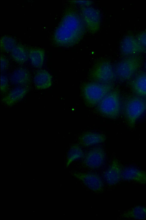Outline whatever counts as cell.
Wrapping results in <instances>:
<instances>
[{
  "instance_id": "1",
  "label": "cell",
  "mask_w": 146,
  "mask_h": 220,
  "mask_svg": "<svg viewBox=\"0 0 146 220\" xmlns=\"http://www.w3.org/2000/svg\"><path fill=\"white\" fill-rule=\"evenodd\" d=\"M85 25L78 14L73 10L68 11L56 29L53 37L55 43L61 46L74 45L81 39L85 32Z\"/></svg>"
},
{
  "instance_id": "2",
  "label": "cell",
  "mask_w": 146,
  "mask_h": 220,
  "mask_svg": "<svg viewBox=\"0 0 146 220\" xmlns=\"http://www.w3.org/2000/svg\"><path fill=\"white\" fill-rule=\"evenodd\" d=\"M146 110V98L137 95L126 98L123 105L124 115L128 126H135L136 120Z\"/></svg>"
},
{
  "instance_id": "3",
  "label": "cell",
  "mask_w": 146,
  "mask_h": 220,
  "mask_svg": "<svg viewBox=\"0 0 146 220\" xmlns=\"http://www.w3.org/2000/svg\"><path fill=\"white\" fill-rule=\"evenodd\" d=\"M112 83H88L84 85L83 93L86 102L90 106L98 104L113 89Z\"/></svg>"
},
{
  "instance_id": "4",
  "label": "cell",
  "mask_w": 146,
  "mask_h": 220,
  "mask_svg": "<svg viewBox=\"0 0 146 220\" xmlns=\"http://www.w3.org/2000/svg\"><path fill=\"white\" fill-rule=\"evenodd\" d=\"M141 64L142 59L140 56L134 55L130 56L117 64L114 70L116 76L121 81L129 80L140 68Z\"/></svg>"
},
{
  "instance_id": "5",
  "label": "cell",
  "mask_w": 146,
  "mask_h": 220,
  "mask_svg": "<svg viewBox=\"0 0 146 220\" xmlns=\"http://www.w3.org/2000/svg\"><path fill=\"white\" fill-rule=\"evenodd\" d=\"M98 104V110L102 115L112 118L117 117L120 110L119 90L113 89Z\"/></svg>"
},
{
  "instance_id": "6",
  "label": "cell",
  "mask_w": 146,
  "mask_h": 220,
  "mask_svg": "<svg viewBox=\"0 0 146 220\" xmlns=\"http://www.w3.org/2000/svg\"><path fill=\"white\" fill-rule=\"evenodd\" d=\"M91 77L98 82L112 83L115 79L116 75L110 63L102 60L97 63L92 69Z\"/></svg>"
},
{
  "instance_id": "7",
  "label": "cell",
  "mask_w": 146,
  "mask_h": 220,
  "mask_svg": "<svg viewBox=\"0 0 146 220\" xmlns=\"http://www.w3.org/2000/svg\"><path fill=\"white\" fill-rule=\"evenodd\" d=\"M82 18L85 25L91 33H95L99 29L100 16L99 12L90 7H83L81 9Z\"/></svg>"
},
{
  "instance_id": "8",
  "label": "cell",
  "mask_w": 146,
  "mask_h": 220,
  "mask_svg": "<svg viewBox=\"0 0 146 220\" xmlns=\"http://www.w3.org/2000/svg\"><path fill=\"white\" fill-rule=\"evenodd\" d=\"M122 54L125 55H132L146 50L137 38L132 35L126 36L123 40L121 46Z\"/></svg>"
},
{
  "instance_id": "9",
  "label": "cell",
  "mask_w": 146,
  "mask_h": 220,
  "mask_svg": "<svg viewBox=\"0 0 146 220\" xmlns=\"http://www.w3.org/2000/svg\"><path fill=\"white\" fill-rule=\"evenodd\" d=\"M73 175L91 190L99 192L102 190L103 187V183L101 179L97 175L82 173H75Z\"/></svg>"
},
{
  "instance_id": "10",
  "label": "cell",
  "mask_w": 146,
  "mask_h": 220,
  "mask_svg": "<svg viewBox=\"0 0 146 220\" xmlns=\"http://www.w3.org/2000/svg\"><path fill=\"white\" fill-rule=\"evenodd\" d=\"M105 158L104 150L100 148L93 149L86 155L84 164L86 167L92 169L97 168L101 166Z\"/></svg>"
},
{
  "instance_id": "11",
  "label": "cell",
  "mask_w": 146,
  "mask_h": 220,
  "mask_svg": "<svg viewBox=\"0 0 146 220\" xmlns=\"http://www.w3.org/2000/svg\"><path fill=\"white\" fill-rule=\"evenodd\" d=\"M129 85L135 95L146 98V72L137 74L131 81Z\"/></svg>"
},
{
  "instance_id": "12",
  "label": "cell",
  "mask_w": 146,
  "mask_h": 220,
  "mask_svg": "<svg viewBox=\"0 0 146 220\" xmlns=\"http://www.w3.org/2000/svg\"><path fill=\"white\" fill-rule=\"evenodd\" d=\"M10 79L14 85L19 86H28L31 82V77L27 69L20 68L16 69L11 74Z\"/></svg>"
},
{
  "instance_id": "13",
  "label": "cell",
  "mask_w": 146,
  "mask_h": 220,
  "mask_svg": "<svg viewBox=\"0 0 146 220\" xmlns=\"http://www.w3.org/2000/svg\"><path fill=\"white\" fill-rule=\"evenodd\" d=\"M29 90L28 86H19L12 90L2 101L7 105L11 106L23 98Z\"/></svg>"
},
{
  "instance_id": "14",
  "label": "cell",
  "mask_w": 146,
  "mask_h": 220,
  "mask_svg": "<svg viewBox=\"0 0 146 220\" xmlns=\"http://www.w3.org/2000/svg\"><path fill=\"white\" fill-rule=\"evenodd\" d=\"M122 170L118 162L116 160L113 161L105 174L107 183L111 185L117 183L121 177Z\"/></svg>"
},
{
  "instance_id": "15",
  "label": "cell",
  "mask_w": 146,
  "mask_h": 220,
  "mask_svg": "<svg viewBox=\"0 0 146 220\" xmlns=\"http://www.w3.org/2000/svg\"><path fill=\"white\" fill-rule=\"evenodd\" d=\"M52 76L45 70H38L34 76V80L36 88L38 90L47 89L52 85Z\"/></svg>"
},
{
  "instance_id": "16",
  "label": "cell",
  "mask_w": 146,
  "mask_h": 220,
  "mask_svg": "<svg viewBox=\"0 0 146 220\" xmlns=\"http://www.w3.org/2000/svg\"><path fill=\"white\" fill-rule=\"evenodd\" d=\"M121 178L141 183H146V173L133 168H125L122 170Z\"/></svg>"
},
{
  "instance_id": "17",
  "label": "cell",
  "mask_w": 146,
  "mask_h": 220,
  "mask_svg": "<svg viewBox=\"0 0 146 220\" xmlns=\"http://www.w3.org/2000/svg\"><path fill=\"white\" fill-rule=\"evenodd\" d=\"M106 137L104 134L93 132H87L80 137V143L84 146H88L105 141Z\"/></svg>"
},
{
  "instance_id": "18",
  "label": "cell",
  "mask_w": 146,
  "mask_h": 220,
  "mask_svg": "<svg viewBox=\"0 0 146 220\" xmlns=\"http://www.w3.org/2000/svg\"><path fill=\"white\" fill-rule=\"evenodd\" d=\"M29 56L31 63L34 67L38 68L42 67L44 56V51L43 49H31L29 51Z\"/></svg>"
},
{
  "instance_id": "19",
  "label": "cell",
  "mask_w": 146,
  "mask_h": 220,
  "mask_svg": "<svg viewBox=\"0 0 146 220\" xmlns=\"http://www.w3.org/2000/svg\"><path fill=\"white\" fill-rule=\"evenodd\" d=\"M11 55L14 60L20 64H23L28 59L26 50L23 46L20 45L16 46L11 51Z\"/></svg>"
},
{
  "instance_id": "20",
  "label": "cell",
  "mask_w": 146,
  "mask_h": 220,
  "mask_svg": "<svg viewBox=\"0 0 146 220\" xmlns=\"http://www.w3.org/2000/svg\"><path fill=\"white\" fill-rule=\"evenodd\" d=\"M16 45L15 40L10 36H5L1 39V50L3 52H11Z\"/></svg>"
},
{
  "instance_id": "21",
  "label": "cell",
  "mask_w": 146,
  "mask_h": 220,
  "mask_svg": "<svg viewBox=\"0 0 146 220\" xmlns=\"http://www.w3.org/2000/svg\"><path fill=\"white\" fill-rule=\"evenodd\" d=\"M83 155V152L79 146L76 145L72 146L68 154L67 165L68 166L73 161L82 157Z\"/></svg>"
},
{
  "instance_id": "22",
  "label": "cell",
  "mask_w": 146,
  "mask_h": 220,
  "mask_svg": "<svg viewBox=\"0 0 146 220\" xmlns=\"http://www.w3.org/2000/svg\"><path fill=\"white\" fill-rule=\"evenodd\" d=\"M125 217L136 219H146V208L140 206H137L129 211L124 215Z\"/></svg>"
},
{
  "instance_id": "23",
  "label": "cell",
  "mask_w": 146,
  "mask_h": 220,
  "mask_svg": "<svg viewBox=\"0 0 146 220\" xmlns=\"http://www.w3.org/2000/svg\"><path fill=\"white\" fill-rule=\"evenodd\" d=\"M9 85L7 78L4 76H1V91L2 93L6 92L8 90Z\"/></svg>"
},
{
  "instance_id": "24",
  "label": "cell",
  "mask_w": 146,
  "mask_h": 220,
  "mask_svg": "<svg viewBox=\"0 0 146 220\" xmlns=\"http://www.w3.org/2000/svg\"><path fill=\"white\" fill-rule=\"evenodd\" d=\"M9 62L8 60L3 56H1V71L3 72L8 67Z\"/></svg>"
},
{
  "instance_id": "25",
  "label": "cell",
  "mask_w": 146,
  "mask_h": 220,
  "mask_svg": "<svg viewBox=\"0 0 146 220\" xmlns=\"http://www.w3.org/2000/svg\"><path fill=\"white\" fill-rule=\"evenodd\" d=\"M137 38L142 45L145 47H146V31L139 34Z\"/></svg>"
},
{
  "instance_id": "26",
  "label": "cell",
  "mask_w": 146,
  "mask_h": 220,
  "mask_svg": "<svg viewBox=\"0 0 146 220\" xmlns=\"http://www.w3.org/2000/svg\"></svg>"
}]
</instances>
